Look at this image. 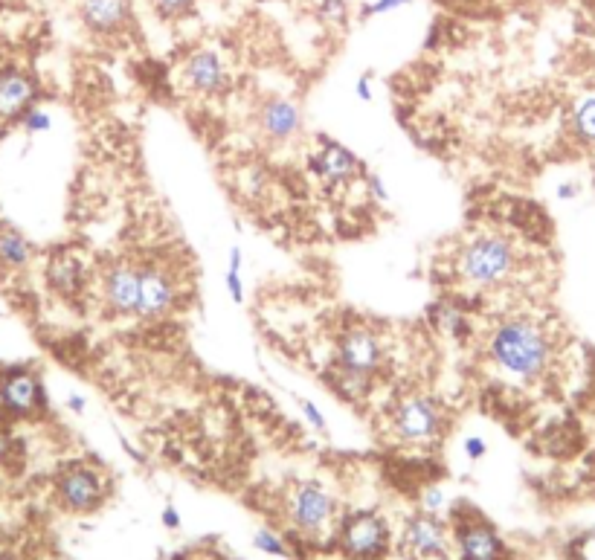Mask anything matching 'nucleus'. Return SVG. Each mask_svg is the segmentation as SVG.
<instances>
[{
	"instance_id": "nucleus-1",
	"label": "nucleus",
	"mask_w": 595,
	"mask_h": 560,
	"mask_svg": "<svg viewBox=\"0 0 595 560\" xmlns=\"http://www.w3.org/2000/svg\"><path fill=\"white\" fill-rule=\"evenodd\" d=\"M488 357L503 375L532 384L549 372L555 343L552 334L532 317H506L488 337Z\"/></svg>"
},
{
	"instance_id": "nucleus-2",
	"label": "nucleus",
	"mask_w": 595,
	"mask_h": 560,
	"mask_svg": "<svg viewBox=\"0 0 595 560\" xmlns=\"http://www.w3.org/2000/svg\"><path fill=\"white\" fill-rule=\"evenodd\" d=\"M453 267L465 285L479 291H497L517 276L520 253L511 238L500 233H482L462 244Z\"/></svg>"
},
{
	"instance_id": "nucleus-3",
	"label": "nucleus",
	"mask_w": 595,
	"mask_h": 560,
	"mask_svg": "<svg viewBox=\"0 0 595 560\" xmlns=\"http://www.w3.org/2000/svg\"><path fill=\"white\" fill-rule=\"evenodd\" d=\"M445 430V410L430 395H407L392 410V433L407 444H427Z\"/></svg>"
},
{
	"instance_id": "nucleus-4",
	"label": "nucleus",
	"mask_w": 595,
	"mask_h": 560,
	"mask_svg": "<svg viewBox=\"0 0 595 560\" xmlns=\"http://www.w3.org/2000/svg\"><path fill=\"white\" fill-rule=\"evenodd\" d=\"M47 407L41 378L30 366L0 369V415L6 418H35Z\"/></svg>"
},
{
	"instance_id": "nucleus-5",
	"label": "nucleus",
	"mask_w": 595,
	"mask_h": 560,
	"mask_svg": "<svg viewBox=\"0 0 595 560\" xmlns=\"http://www.w3.org/2000/svg\"><path fill=\"white\" fill-rule=\"evenodd\" d=\"M308 169L314 172L317 180H323L328 189L346 186L355 177L363 175V166H360V160H357L355 154L343 146V143L331 140V137H320V146L308 157Z\"/></svg>"
},
{
	"instance_id": "nucleus-6",
	"label": "nucleus",
	"mask_w": 595,
	"mask_h": 560,
	"mask_svg": "<svg viewBox=\"0 0 595 560\" xmlns=\"http://www.w3.org/2000/svg\"><path fill=\"white\" fill-rule=\"evenodd\" d=\"M288 517L302 531H320L334 517V500L317 482H299L288 494Z\"/></svg>"
},
{
	"instance_id": "nucleus-7",
	"label": "nucleus",
	"mask_w": 595,
	"mask_h": 560,
	"mask_svg": "<svg viewBox=\"0 0 595 560\" xmlns=\"http://www.w3.org/2000/svg\"><path fill=\"white\" fill-rule=\"evenodd\" d=\"M56 491H59V500L70 511H93V508H99V502L105 500L102 476L88 465L64 468L56 479Z\"/></svg>"
},
{
	"instance_id": "nucleus-8",
	"label": "nucleus",
	"mask_w": 595,
	"mask_h": 560,
	"mask_svg": "<svg viewBox=\"0 0 595 560\" xmlns=\"http://www.w3.org/2000/svg\"><path fill=\"white\" fill-rule=\"evenodd\" d=\"M178 302V285L169 276L166 267L143 265L140 267V308L137 317L143 320H160L166 317Z\"/></svg>"
},
{
	"instance_id": "nucleus-9",
	"label": "nucleus",
	"mask_w": 595,
	"mask_h": 560,
	"mask_svg": "<svg viewBox=\"0 0 595 560\" xmlns=\"http://www.w3.org/2000/svg\"><path fill=\"white\" fill-rule=\"evenodd\" d=\"M337 363L375 375L384 366V343L369 328H349L337 340Z\"/></svg>"
},
{
	"instance_id": "nucleus-10",
	"label": "nucleus",
	"mask_w": 595,
	"mask_h": 560,
	"mask_svg": "<svg viewBox=\"0 0 595 560\" xmlns=\"http://www.w3.org/2000/svg\"><path fill=\"white\" fill-rule=\"evenodd\" d=\"M183 82L201 96H221L230 90V70L215 50H195L183 61Z\"/></svg>"
},
{
	"instance_id": "nucleus-11",
	"label": "nucleus",
	"mask_w": 595,
	"mask_h": 560,
	"mask_svg": "<svg viewBox=\"0 0 595 560\" xmlns=\"http://www.w3.org/2000/svg\"><path fill=\"white\" fill-rule=\"evenodd\" d=\"M343 549L357 560H375L384 555L389 531L381 517L375 514H355L343 526Z\"/></svg>"
},
{
	"instance_id": "nucleus-12",
	"label": "nucleus",
	"mask_w": 595,
	"mask_h": 560,
	"mask_svg": "<svg viewBox=\"0 0 595 560\" xmlns=\"http://www.w3.org/2000/svg\"><path fill=\"white\" fill-rule=\"evenodd\" d=\"M38 102V82L21 67L0 70V122H21Z\"/></svg>"
},
{
	"instance_id": "nucleus-13",
	"label": "nucleus",
	"mask_w": 595,
	"mask_h": 560,
	"mask_svg": "<svg viewBox=\"0 0 595 560\" xmlns=\"http://www.w3.org/2000/svg\"><path fill=\"white\" fill-rule=\"evenodd\" d=\"M102 294L111 311H117L119 317H137L140 308V267L119 262L105 270L102 279Z\"/></svg>"
},
{
	"instance_id": "nucleus-14",
	"label": "nucleus",
	"mask_w": 595,
	"mask_h": 560,
	"mask_svg": "<svg viewBox=\"0 0 595 560\" xmlns=\"http://www.w3.org/2000/svg\"><path fill=\"white\" fill-rule=\"evenodd\" d=\"M131 0H79V18L93 35H119L131 24Z\"/></svg>"
},
{
	"instance_id": "nucleus-15",
	"label": "nucleus",
	"mask_w": 595,
	"mask_h": 560,
	"mask_svg": "<svg viewBox=\"0 0 595 560\" xmlns=\"http://www.w3.org/2000/svg\"><path fill=\"white\" fill-rule=\"evenodd\" d=\"M302 128V114L291 99H268L259 111V131L273 143L294 140Z\"/></svg>"
},
{
	"instance_id": "nucleus-16",
	"label": "nucleus",
	"mask_w": 595,
	"mask_h": 560,
	"mask_svg": "<svg viewBox=\"0 0 595 560\" xmlns=\"http://www.w3.org/2000/svg\"><path fill=\"white\" fill-rule=\"evenodd\" d=\"M456 543H459V555L462 560H503L506 558V546L500 540V534L491 529L488 523H465L456 531Z\"/></svg>"
},
{
	"instance_id": "nucleus-17",
	"label": "nucleus",
	"mask_w": 595,
	"mask_h": 560,
	"mask_svg": "<svg viewBox=\"0 0 595 560\" xmlns=\"http://www.w3.org/2000/svg\"><path fill=\"white\" fill-rule=\"evenodd\" d=\"M44 276H47L50 291L64 296V299H73V296L85 291V265L67 250L50 256V262L44 267Z\"/></svg>"
},
{
	"instance_id": "nucleus-18",
	"label": "nucleus",
	"mask_w": 595,
	"mask_h": 560,
	"mask_svg": "<svg viewBox=\"0 0 595 560\" xmlns=\"http://www.w3.org/2000/svg\"><path fill=\"white\" fill-rule=\"evenodd\" d=\"M404 546L418 558L445 555V529H442V523L433 514L410 517L407 529H404Z\"/></svg>"
},
{
	"instance_id": "nucleus-19",
	"label": "nucleus",
	"mask_w": 595,
	"mask_h": 560,
	"mask_svg": "<svg viewBox=\"0 0 595 560\" xmlns=\"http://www.w3.org/2000/svg\"><path fill=\"white\" fill-rule=\"evenodd\" d=\"M326 378L328 384H331V389H334L340 398H346V401H352V404H360V401L369 398V392H372V378H375V375H366V372L349 369V366H343V363H334L326 372Z\"/></svg>"
},
{
	"instance_id": "nucleus-20",
	"label": "nucleus",
	"mask_w": 595,
	"mask_h": 560,
	"mask_svg": "<svg viewBox=\"0 0 595 560\" xmlns=\"http://www.w3.org/2000/svg\"><path fill=\"white\" fill-rule=\"evenodd\" d=\"M35 259V247L24 233H18L15 227H0V270L18 273L27 270Z\"/></svg>"
},
{
	"instance_id": "nucleus-21",
	"label": "nucleus",
	"mask_w": 595,
	"mask_h": 560,
	"mask_svg": "<svg viewBox=\"0 0 595 560\" xmlns=\"http://www.w3.org/2000/svg\"><path fill=\"white\" fill-rule=\"evenodd\" d=\"M433 317H436V328L445 331L447 337H459V340H462V337L471 334L468 314H465L462 308L450 305V302H439V305L433 308Z\"/></svg>"
},
{
	"instance_id": "nucleus-22",
	"label": "nucleus",
	"mask_w": 595,
	"mask_h": 560,
	"mask_svg": "<svg viewBox=\"0 0 595 560\" xmlns=\"http://www.w3.org/2000/svg\"><path fill=\"white\" fill-rule=\"evenodd\" d=\"M572 131L581 143H595V93L584 96L572 111Z\"/></svg>"
},
{
	"instance_id": "nucleus-23",
	"label": "nucleus",
	"mask_w": 595,
	"mask_h": 560,
	"mask_svg": "<svg viewBox=\"0 0 595 560\" xmlns=\"http://www.w3.org/2000/svg\"><path fill=\"white\" fill-rule=\"evenodd\" d=\"M21 128H24V134H30V137L47 134V131L53 128V117H50V111H44V108L32 105L30 111L21 117Z\"/></svg>"
},
{
	"instance_id": "nucleus-24",
	"label": "nucleus",
	"mask_w": 595,
	"mask_h": 560,
	"mask_svg": "<svg viewBox=\"0 0 595 560\" xmlns=\"http://www.w3.org/2000/svg\"><path fill=\"white\" fill-rule=\"evenodd\" d=\"M317 3V12L320 18L334 24V27H343L349 21V3L346 0H314Z\"/></svg>"
},
{
	"instance_id": "nucleus-25",
	"label": "nucleus",
	"mask_w": 595,
	"mask_h": 560,
	"mask_svg": "<svg viewBox=\"0 0 595 560\" xmlns=\"http://www.w3.org/2000/svg\"><path fill=\"white\" fill-rule=\"evenodd\" d=\"M149 3L154 6V12H157L160 18L175 21V18H186V15H192V9H195V3H198V0H149Z\"/></svg>"
},
{
	"instance_id": "nucleus-26",
	"label": "nucleus",
	"mask_w": 595,
	"mask_h": 560,
	"mask_svg": "<svg viewBox=\"0 0 595 560\" xmlns=\"http://www.w3.org/2000/svg\"><path fill=\"white\" fill-rule=\"evenodd\" d=\"M253 546H256L259 552H265V555H273V558H285V555H288L285 543H282V540L268 529H262L253 534Z\"/></svg>"
},
{
	"instance_id": "nucleus-27",
	"label": "nucleus",
	"mask_w": 595,
	"mask_h": 560,
	"mask_svg": "<svg viewBox=\"0 0 595 560\" xmlns=\"http://www.w3.org/2000/svg\"><path fill=\"white\" fill-rule=\"evenodd\" d=\"M360 180H363V186H366V192H369V198H372L375 204H387L389 192H387V183L381 180V175H375V172H366V169H363Z\"/></svg>"
},
{
	"instance_id": "nucleus-28",
	"label": "nucleus",
	"mask_w": 595,
	"mask_h": 560,
	"mask_svg": "<svg viewBox=\"0 0 595 560\" xmlns=\"http://www.w3.org/2000/svg\"><path fill=\"white\" fill-rule=\"evenodd\" d=\"M299 410H302V415L308 418V424H311L314 430H320V433H326V430H328L326 415L320 413V407H317L314 401H308V398H299Z\"/></svg>"
},
{
	"instance_id": "nucleus-29",
	"label": "nucleus",
	"mask_w": 595,
	"mask_h": 560,
	"mask_svg": "<svg viewBox=\"0 0 595 560\" xmlns=\"http://www.w3.org/2000/svg\"><path fill=\"white\" fill-rule=\"evenodd\" d=\"M413 0H375V3H366L363 6V15L369 18V15H387V12H395V9H401V6H410Z\"/></svg>"
},
{
	"instance_id": "nucleus-30",
	"label": "nucleus",
	"mask_w": 595,
	"mask_h": 560,
	"mask_svg": "<svg viewBox=\"0 0 595 560\" xmlns=\"http://www.w3.org/2000/svg\"><path fill=\"white\" fill-rule=\"evenodd\" d=\"M224 285H227V294H230V299H233L236 305H241V302H244V282H241V273H236V270H227V276H224Z\"/></svg>"
},
{
	"instance_id": "nucleus-31",
	"label": "nucleus",
	"mask_w": 595,
	"mask_h": 560,
	"mask_svg": "<svg viewBox=\"0 0 595 560\" xmlns=\"http://www.w3.org/2000/svg\"><path fill=\"white\" fill-rule=\"evenodd\" d=\"M462 450H465V456H468L471 462H479V459H485L488 444H485V439H479V436H468V439L462 442Z\"/></svg>"
},
{
	"instance_id": "nucleus-32",
	"label": "nucleus",
	"mask_w": 595,
	"mask_h": 560,
	"mask_svg": "<svg viewBox=\"0 0 595 560\" xmlns=\"http://www.w3.org/2000/svg\"><path fill=\"white\" fill-rule=\"evenodd\" d=\"M442 505H445V494H442L439 488H430V491L424 494V508H427V514H436Z\"/></svg>"
},
{
	"instance_id": "nucleus-33",
	"label": "nucleus",
	"mask_w": 595,
	"mask_h": 560,
	"mask_svg": "<svg viewBox=\"0 0 595 560\" xmlns=\"http://www.w3.org/2000/svg\"><path fill=\"white\" fill-rule=\"evenodd\" d=\"M64 404H67V410L73 415H85L88 413V401L79 395V392H70L67 398H64Z\"/></svg>"
},
{
	"instance_id": "nucleus-34",
	"label": "nucleus",
	"mask_w": 595,
	"mask_h": 560,
	"mask_svg": "<svg viewBox=\"0 0 595 560\" xmlns=\"http://www.w3.org/2000/svg\"><path fill=\"white\" fill-rule=\"evenodd\" d=\"M355 96L360 102H369L372 99V82H369V73H363L355 82Z\"/></svg>"
},
{
	"instance_id": "nucleus-35",
	"label": "nucleus",
	"mask_w": 595,
	"mask_h": 560,
	"mask_svg": "<svg viewBox=\"0 0 595 560\" xmlns=\"http://www.w3.org/2000/svg\"><path fill=\"white\" fill-rule=\"evenodd\" d=\"M581 192V186L575 183V180H566V183H558V189H555V195L561 198V201H572L575 195Z\"/></svg>"
},
{
	"instance_id": "nucleus-36",
	"label": "nucleus",
	"mask_w": 595,
	"mask_h": 560,
	"mask_svg": "<svg viewBox=\"0 0 595 560\" xmlns=\"http://www.w3.org/2000/svg\"><path fill=\"white\" fill-rule=\"evenodd\" d=\"M578 558L595 560V534H587V537L578 543Z\"/></svg>"
},
{
	"instance_id": "nucleus-37",
	"label": "nucleus",
	"mask_w": 595,
	"mask_h": 560,
	"mask_svg": "<svg viewBox=\"0 0 595 560\" xmlns=\"http://www.w3.org/2000/svg\"><path fill=\"white\" fill-rule=\"evenodd\" d=\"M160 520H163V526H166V529H178L180 514L175 511V505H166V508H163V514H160Z\"/></svg>"
},
{
	"instance_id": "nucleus-38",
	"label": "nucleus",
	"mask_w": 595,
	"mask_h": 560,
	"mask_svg": "<svg viewBox=\"0 0 595 560\" xmlns=\"http://www.w3.org/2000/svg\"><path fill=\"white\" fill-rule=\"evenodd\" d=\"M241 267H244V253H241V247H238V244H233V247H230V259H227V270L241 273Z\"/></svg>"
},
{
	"instance_id": "nucleus-39",
	"label": "nucleus",
	"mask_w": 595,
	"mask_h": 560,
	"mask_svg": "<svg viewBox=\"0 0 595 560\" xmlns=\"http://www.w3.org/2000/svg\"><path fill=\"white\" fill-rule=\"evenodd\" d=\"M12 447H15V444H12V436H9V430H3V427H0V462H6V459H9Z\"/></svg>"
},
{
	"instance_id": "nucleus-40",
	"label": "nucleus",
	"mask_w": 595,
	"mask_h": 560,
	"mask_svg": "<svg viewBox=\"0 0 595 560\" xmlns=\"http://www.w3.org/2000/svg\"><path fill=\"white\" fill-rule=\"evenodd\" d=\"M0 560H12V558H6V555H0Z\"/></svg>"
},
{
	"instance_id": "nucleus-41",
	"label": "nucleus",
	"mask_w": 595,
	"mask_h": 560,
	"mask_svg": "<svg viewBox=\"0 0 595 560\" xmlns=\"http://www.w3.org/2000/svg\"><path fill=\"white\" fill-rule=\"evenodd\" d=\"M0 320H3V311H0Z\"/></svg>"
}]
</instances>
